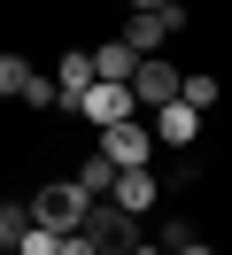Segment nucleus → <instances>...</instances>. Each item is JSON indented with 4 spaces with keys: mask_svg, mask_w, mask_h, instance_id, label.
I'll list each match as a JSON object with an SVG mask.
<instances>
[{
    "mask_svg": "<svg viewBox=\"0 0 232 255\" xmlns=\"http://www.w3.org/2000/svg\"><path fill=\"white\" fill-rule=\"evenodd\" d=\"M23 217H31V224H46V232H77V224H85V193H77L70 178H62V186H39Z\"/></svg>",
    "mask_w": 232,
    "mask_h": 255,
    "instance_id": "obj_1",
    "label": "nucleus"
},
{
    "mask_svg": "<svg viewBox=\"0 0 232 255\" xmlns=\"http://www.w3.org/2000/svg\"><path fill=\"white\" fill-rule=\"evenodd\" d=\"M124 93H132V109H170V101H178V70H170L163 54H147V62H132Z\"/></svg>",
    "mask_w": 232,
    "mask_h": 255,
    "instance_id": "obj_2",
    "label": "nucleus"
},
{
    "mask_svg": "<svg viewBox=\"0 0 232 255\" xmlns=\"http://www.w3.org/2000/svg\"><path fill=\"white\" fill-rule=\"evenodd\" d=\"M101 155L116 162V170H147V162H155V131L139 124V116H124V124L101 131Z\"/></svg>",
    "mask_w": 232,
    "mask_h": 255,
    "instance_id": "obj_3",
    "label": "nucleus"
},
{
    "mask_svg": "<svg viewBox=\"0 0 232 255\" xmlns=\"http://www.w3.org/2000/svg\"><path fill=\"white\" fill-rule=\"evenodd\" d=\"M70 116H85V124L108 131V124H124V116H139V109H132V93H124V85H101V78H93L85 93L70 101Z\"/></svg>",
    "mask_w": 232,
    "mask_h": 255,
    "instance_id": "obj_4",
    "label": "nucleus"
},
{
    "mask_svg": "<svg viewBox=\"0 0 232 255\" xmlns=\"http://www.w3.org/2000/svg\"><path fill=\"white\" fill-rule=\"evenodd\" d=\"M77 232H85L93 240V248H132V240H139V217H124V209H108V201H85V224H77Z\"/></svg>",
    "mask_w": 232,
    "mask_h": 255,
    "instance_id": "obj_5",
    "label": "nucleus"
},
{
    "mask_svg": "<svg viewBox=\"0 0 232 255\" xmlns=\"http://www.w3.org/2000/svg\"><path fill=\"white\" fill-rule=\"evenodd\" d=\"M155 193H163V186H155V170H116L101 201H108V209H124V217H147V209H155Z\"/></svg>",
    "mask_w": 232,
    "mask_h": 255,
    "instance_id": "obj_6",
    "label": "nucleus"
},
{
    "mask_svg": "<svg viewBox=\"0 0 232 255\" xmlns=\"http://www.w3.org/2000/svg\"><path fill=\"white\" fill-rule=\"evenodd\" d=\"M116 39H124V47H132V62H147V54H163V39H170V23H163V16H147V8H132Z\"/></svg>",
    "mask_w": 232,
    "mask_h": 255,
    "instance_id": "obj_7",
    "label": "nucleus"
},
{
    "mask_svg": "<svg viewBox=\"0 0 232 255\" xmlns=\"http://www.w3.org/2000/svg\"><path fill=\"white\" fill-rule=\"evenodd\" d=\"M147 131H155V139H163V147H194V139H201V116L170 101V109H155V124H147Z\"/></svg>",
    "mask_w": 232,
    "mask_h": 255,
    "instance_id": "obj_8",
    "label": "nucleus"
},
{
    "mask_svg": "<svg viewBox=\"0 0 232 255\" xmlns=\"http://www.w3.org/2000/svg\"><path fill=\"white\" fill-rule=\"evenodd\" d=\"M85 85H93V62H85V47H70V54H62V62H54V109H70V101L77 93H85Z\"/></svg>",
    "mask_w": 232,
    "mask_h": 255,
    "instance_id": "obj_9",
    "label": "nucleus"
},
{
    "mask_svg": "<svg viewBox=\"0 0 232 255\" xmlns=\"http://www.w3.org/2000/svg\"><path fill=\"white\" fill-rule=\"evenodd\" d=\"M85 62H93V78H101V85H124V78H132V47H124V39H101Z\"/></svg>",
    "mask_w": 232,
    "mask_h": 255,
    "instance_id": "obj_10",
    "label": "nucleus"
},
{
    "mask_svg": "<svg viewBox=\"0 0 232 255\" xmlns=\"http://www.w3.org/2000/svg\"><path fill=\"white\" fill-rule=\"evenodd\" d=\"M178 109H194V116L217 109V78L209 70H178Z\"/></svg>",
    "mask_w": 232,
    "mask_h": 255,
    "instance_id": "obj_11",
    "label": "nucleus"
},
{
    "mask_svg": "<svg viewBox=\"0 0 232 255\" xmlns=\"http://www.w3.org/2000/svg\"><path fill=\"white\" fill-rule=\"evenodd\" d=\"M108 178H116V162H108V155H101V147H93V155H85V162H77V178H70V186H77V193H85V201H101V193H108Z\"/></svg>",
    "mask_w": 232,
    "mask_h": 255,
    "instance_id": "obj_12",
    "label": "nucleus"
},
{
    "mask_svg": "<svg viewBox=\"0 0 232 255\" xmlns=\"http://www.w3.org/2000/svg\"><path fill=\"white\" fill-rule=\"evenodd\" d=\"M23 224H31V217H23V201H0V255L23 240Z\"/></svg>",
    "mask_w": 232,
    "mask_h": 255,
    "instance_id": "obj_13",
    "label": "nucleus"
},
{
    "mask_svg": "<svg viewBox=\"0 0 232 255\" xmlns=\"http://www.w3.org/2000/svg\"><path fill=\"white\" fill-rule=\"evenodd\" d=\"M54 240H62V232H46V224H23V240H15L8 255H54Z\"/></svg>",
    "mask_w": 232,
    "mask_h": 255,
    "instance_id": "obj_14",
    "label": "nucleus"
},
{
    "mask_svg": "<svg viewBox=\"0 0 232 255\" xmlns=\"http://www.w3.org/2000/svg\"><path fill=\"white\" fill-rule=\"evenodd\" d=\"M23 78H31V62H23V54H0V93H8V101L23 93Z\"/></svg>",
    "mask_w": 232,
    "mask_h": 255,
    "instance_id": "obj_15",
    "label": "nucleus"
},
{
    "mask_svg": "<svg viewBox=\"0 0 232 255\" xmlns=\"http://www.w3.org/2000/svg\"><path fill=\"white\" fill-rule=\"evenodd\" d=\"M15 101H31V109H54L62 93H54V78H23V93H15Z\"/></svg>",
    "mask_w": 232,
    "mask_h": 255,
    "instance_id": "obj_16",
    "label": "nucleus"
},
{
    "mask_svg": "<svg viewBox=\"0 0 232 255\" xmlns=\"http://www.w3.org/2000/svg\"><path fill=\"white\" fill-rule=\"evenodd\" d=\"M186 240H194V224H186V217H163V248H170V255H178V248H186Z\"/></svg>",
    "mask_w": 232,
    "mask_h": 255,
    "instance_id": "obj_17",
    "label": "nucleus"
},
{
    "mask_svg": "<svg viewBox=\"0 0 232 255\" xmlns=\"http://www.w3.org/2000/svg\"><path fill=\"white\" fill-rule=\"evenodd\" d=\"M54 255H101V248H93L85 232H62V240H54Z\"/></svg>",
    "mask_w": 232,
    "mask_h": 255,
    "instance_id": "obj_18",
    "label": "nucleus"
},
{
    "mask_svg": "<svg viewBox=\"0 0 232 255\" xmlns=\"http://www.w3.org/2000/svg\"><path fill=\"white\" fill-rule=\"evenodd\" d=\"M178 255H217V248H201V240H186V248H178Z\"/></svg>",
    "mask_w": 232,
    "mask_h": 255,
    "instance_id": "obj_19",
    "label": "nucleus"
},
{
    "mask_svg": "<svg viewBox=\"0 0 232 255\" xmlns=\"http://www.w3.org/2000/svg\"><path fill=\"white\" fill-rule=\"evenodd\" d=\"M132 8H147V16H155V8H170V0H132Z\"/></svg>",
    "mask_w": 232,
    "mask_h": 255,
    "instance_id": "obj_20",
    "label": "nucleus"
}]
</instances>
